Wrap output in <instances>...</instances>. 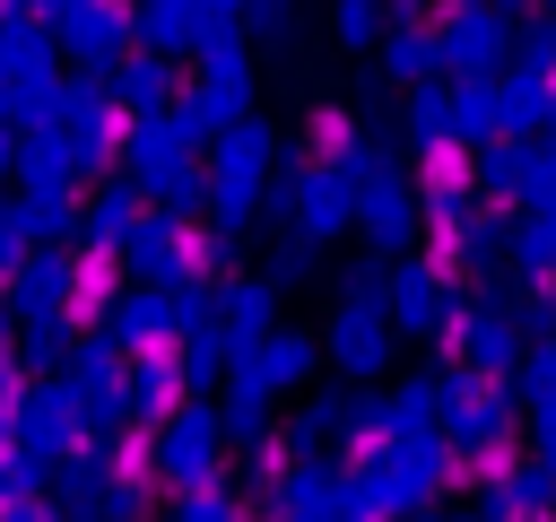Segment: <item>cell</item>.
<instances>
[{
  "label": "cell",
  "instance_id": "obj_2",
  "mask_svg": "<svg viewBox=\"0 0 556 522\" xmlns=\"http://www.w3.org/2000/svg\"><path fill=\"white\" fill-rule=\"evenodd\" d=\"M122 96H130V104H156V96H165V70H156V61H130V70H122Z\"/></svg>",
  "mask_w": 556,
  "mask_h": 522
},
{
  "label": "cell",
  "instance_id": "obj_1",
  "mask_svg": "<svg viewBox=\"0 0 556 522\" xmlns=\"http://www.w3.org/2000/svg\"><path fill=\"white\" fill-rule=\"evenodd\" d=\"M61 44H70L78 61H104V52L122 44V26H113L104 0H61Z\"/></svg>",
  "mask_w": 556,
  "mask_h": 522
},
{
  "label": "cell",
  "instance_id": "obj_3",
  "mask_svg": "<svg viewBox=\"0 0 556 522\" xmlns=\"http://www.w3.org/2000/svg\"><path fill=\"white\" fill-rule=\"evenodd\" d=\"M0 9H17V17H43V9H52V17H61V0H0Z\"/></svg>",
  "mask_w": 556,
  "mask_h": 522
}]
</instances>
